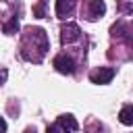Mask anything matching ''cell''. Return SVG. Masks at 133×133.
Masks as SVG:
<instances>
[{"label": "cell", "instance_id": "cell-9", "mask_svg": "<svg viewBox=\"0 0 133 133\" xmlns=\"http://www.w3.org/2000/svg\"><path fill=\"white\" fill-rule=\"evenodd\" d=\"M118 121L123 123V125H127V127H131L133 125V106H123L121 108V112H118Z\"/></svg>", "mask_w": 133, "mask_h": 133}, {"label": "cell", "instance_id": "cell-3", "mask_svg": "<svg viewBox=\"0 0 133 133\" xmlns=\"http://www.w3.org/2000/svg\"><path fill=\"white\" fill-rule=\"evenodd\" d=\"M79 37H81V29H79L77 23H66V25H62V29H60V42H62V44H73V42H77Z\"/></svg>", "mask_w": 133, "mask_h": 133}, {"label": "cell", "instance_id": "cell-1", "mask_svg": "<svg viewBox=\"0 0 133 133\" xmlns=\"http://www.w3.org/2000/svg\"><path fill=\"white\" fill-rule=\"evenodd\" d=\"M33 48H37L42 56L48 52V35H46V31L39 29V27H29V29H27V35H25V39H23V50H21L23 58H25V56L29 54V50H33Z\"/></svg>", "mask_w": 133, "mask_h": 133}, {"label": "cell", "instance_id": "cell-2", "mask_svg": "<svg viewBox=\"0 0 133 133\" xmlns=\"http://www.w3.org/2000/svg\"><path fill=\"white\" fill-rule=\"evenodd\" d=\"M112 35L114 37H123L129 46H133V21H129V23H125V21H118V23H114L112 25Z\"/></svg>", "mask_w": 133, "mask_h": 133}, {"label": "cell", "instance_id": "cell-5", "mask_svg": "<svg viewBox=\"0 0 133 133\" xmlns=\"http://www.w3.org/2000/svg\"><path fill=\"white\" fill-rule=\"evenodd\" d=\"M112 77H114V69H108V66H100V69L91 71V75H89L91 83H96V85H106L112 81Z\"/></svg>", "mask_w": 133, "mask_h": 133}, {"label": "cell", "instance_id": "cell-6", "mask_svg": "<svg viewBox=\"0 0 133 133\" xmlns=\"http://www.w3.org/2000/svg\"><path fill=\"white\" fill-rule=\"evenodd\" d=\"M87 19L89 21H96L98 17H102L104 12H106V4H104V0H87Z\"/></svg>", "mask_w": 133, "mask_h": 133}, {"label": "cell", "instance_id": "cell-13", "mask_svg": "<svg viewBox=\"0 0 133 133\" xmlns=\"http://www.w3.org/2000/svg\"><path fill=\"white\" fill-rule=\"evenodd\" d=\"M25 133H35V129H31V127H29V129H25Z\"/></svg>", "mask_w": 133, "mask_h": 133}, {"label": "cell", "instance_id": "cell-12", "mask_svg": "<svg viewBox=\"0 0 133 133\" xmlns=\"http://www.w3.org/2000/svg\"><path fill=\"white\" fill-rule=\"evenodd\" d=\"M33 15H35V17H39V19L44 17V2H39V4L33 8Z\"/></svg>", "mask_w": 133, "mask_h": 133}, {"label": "cell", "instance_id": "cell-4", "mask_svg": "<svg viewBox=\"0 0 133 133\" xmlns=\"http://www.w3.org/2000/svg\"><path fill=\"white\" fill-rule=\"evenodd\" d=\"M54 69L58 73H62V75H73L75 73V60L71 56H66V54H58L54 58Z\"/></svg>", "mask_w": 133, "mask_h": 133}, {"label": "cell", "instance_id": "cell-7", "mask_svg": "<svg viewBox=\"0 0 133 133\" xmlns=\"http://www.w3.org/2000/svg\"><path fill=\"white\" fill-rule=\"evenodd\" d=\"M77 0H56V15L60 19H66L73 10H75Z\"/></svg>", "mask_w": 133, "mask_h": 133}, {"label": "cell", "instance_id": "cell-10", "mask_svg": "<svg viewBox=\"0 0 133 133\" xmlns=\"http://www.w3.org/2000/svg\"><path fill=\"white\" fill-rule=\"evenodd\" d=\"M2 31L6 33V35H12V33H17L19 31V19L17 17H10L4 25H2Z\"/></svg>", "mask_w": 133, "mask_h": 133}, {"label": "cell", "instance_id": "cell-8", "mask_svg": "<svg viewBox=\"0 0 133 133\" xmlns=\"http://www.w3.org/2000/svg\"><path fill=\"white\" fill-rule=\"evenodd\" d=\"M56 123H58L66 133H73V131H77V129H79V123H77V118H75L73 114H60Z\"/></svg>", "mask_w": 133, "mask_h": 133}, {"label": "cell", "instance_id": "cell-11", "mask_svg": "<svg viewBox=\"0 0 133 133\" xmlns=\"http://www.w3.org/2000/svg\"><path fill=\"white\" fill-rule=\"evenodd\" d=\"M46 133H66V131H64V129H62V127H60V125L56 123V125L48 127V131H46Z\"/></svg>", "mask_w": 133, "mask_h": 133}]
</instances>
